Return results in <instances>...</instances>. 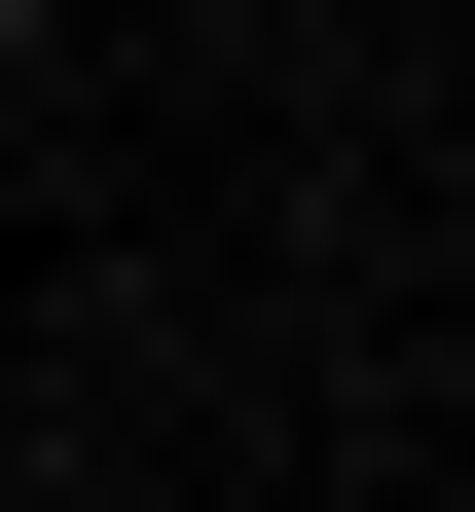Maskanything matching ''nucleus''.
Segmentation results:
<instances>
[{
  "mask_svg": "<svg viewBox=\"0 0 475 512\" xmlns=\"http://www.w3.org/2000/svg\"><path fill=\"white\" fill-rule=\"evenodd\" d=\"M0 37H74V0H0Z\"/></svg>",
  "mask_w": 475,
  "mask_h": 512,
  "instance_id": "nucleus-1",
  "label": "nucleus"
}]
</instances>
